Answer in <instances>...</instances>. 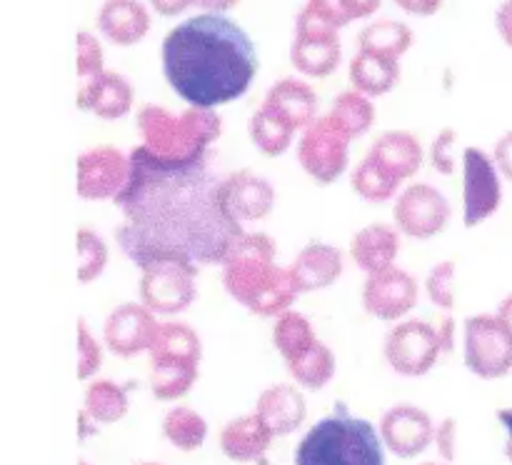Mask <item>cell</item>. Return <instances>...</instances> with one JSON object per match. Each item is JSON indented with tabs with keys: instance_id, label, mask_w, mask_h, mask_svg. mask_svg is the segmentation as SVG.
I'll return each instance as SVG.
<instances>
[{
	"instance_id": "obj_1",
	"label": "cell",
	"mask_w": 512,
	"mask_h": 465,
	"mask_svg": "<svg viewBox=\"0 0 512 465\" xmlns=\"http://www.w3.org/2000/svg\"><path fill=\"white\" fill-rule=\"evenodd\" d=\"M133 173L115 200L123 223L115 230L120 250L138 265L158 250L183 253L198 265H223L243 228L225 215L218 200L223 175L210 158L195 165H168L143 145L130 150Z\"/></svg>"
},
{
	"instance_id": "obj_2",
	"label": "cell",
	"mask_w": 512,
	"mask_h": 465,
	"mask_svg": "<svg viewBox=\"0 0 512 465\" xmlns=\"http://www.w3.org/2000/svg\"><path fill=\"white\" fill-rule=\"evenodd\" d=\"M160 65L185 103L218 108L248 93L260 63L243 25L225 13H198L165 33Z\"/></svg>"
},
{
	"instance_id": "obj_3",
	"label": "cell",
	"mask_w": 512,
	"mask_h": 465,
	"mask_svg": "<svg viewBox=\"0 0 512 465\" xmlns=\"http://www.w3.org/2000/svg\"><path fill=\"white\" fill-rule=\"evenodd\" d=\"M278 245L268 233L245 230L225 253L223 285L230 298L258 318H278L295 305L303 288L290 265H280Z\"/></svg>"
},
{
	"instance_id": "obj_4",
	"label": "cell",
	"mask_w": 512,
	"mask_h": 465,
	"mask_svg": "<svg viewBox=\"0 0 512 465\" xmlns=\"http://www.w3.org/2000/svg\"><path fill=\"white\" fill-rule=\"evenodd\" d=\"M140 145L168 165H195L210 158V148L223 135V118L215 108L188 105L183 113L158 103L140 105L135 113Z\"/></svg>"
},
{
	"instance_id": "obj_5",
	"label": "cell",
	"mask_w": 512,
	"mask_h": 465,
	"mask_svg": "<svg viewBox=\"0 0 512 465\" xmlns=\"http://www.w3.org/2000/svg\"><path fill=\"white\" fill-rule=\"evenodd\" d=\"M385 443L370 420L338 410L308 428L295 445V465H385Z\"/></svg>"
},
{
	"instance_id": "obj_6",
	"label": "cell",
	"mask_w": 512,
	"mask_h": 465,
	"mask_svg": "<svg viewBox=\"0 0 512 465\" xmlns=\"http://www.w3.org/2000/svg\"><path fill=\"white\" fill-rule=\"evenodd\" d=\"M138 270L140 303L148 305L155 315L173 318L185 313L198 298L200 265L188 255L158 250L140 260Z\"/></svg>"
},
{
	"instance_id": "obj_7",
	"label": "cell",
	"mask_w": 512,
	"mask_h": 465,
	"mask_svg": "<svg viewBox=\"0 0 512 465\" xmlns=\"http://www.w3.org/2000/svg\"><path fill=\"white\" fill-rule=\"evenodd\" d=\"M350 145L353 138L348 130L333 115L325 113L300 133L295 143V158L310 180L318 185H333L348 173Z\"/></svg>"
},
{
	"instance_id": "obj_8",
	"label": "cell",
	"mask_w": 512,
	"mask_h": 465,
	"mask_svg": "<svg viewBox=\"0 0 512 465\" xmlns=\"http://www.w3.org/2000/svg\"><path fill=\"white\" fill-rule=\"evenodd\" d=\"M465 365L480 380H500L512 370V338L495 313H478L463 323Z\"/></svg>"
},
{
	"instance_id": "obj_9",
	"label": "cell",
	"mask_w": 512,
	"mask_h": 465,
	"mask_svg": "<svg viewBox=\"0 0 512 465\" xmlns=\"http://www.w3.org/2000/svg\"><path fill=\"white\" fill-rule=\"evenodd\" d=\"M133 173L130 153L118 145H93L75 160V193L88 203H115Z\"/></svg>"
},
{
	"instance_id": "obj_10",
	"label": "cell",
	"mask_w": 512,
	"mask_h": 465,
	"mask_svg": "<svg viewBox=\"0 0 512 465\" xmlns=\"http://www.w3.org/2000/svg\"><path fill=\"white\" fill-rule=\"evenodd\" d=\"M385 360L403 378H423L443 355L438 328L428 320L405 318L393 323L383 343Z\"/></svg>"
},
{
	"instance_id": "obj_11",
	"label": "cell",
	"mask_w": 512,
	"mask_h": 465,
	"mask_svg": "<svg viewBox=\"0 0 512 465\" xmlns=\"http://www.w3.org/2000/svg\"><path fill=\"white\" fill-rule=\"evenodd\" d=\"M343 55L340 30L315 18L308 8H303L295 18L293 43H290V63L295 73L303 78L323 80L335 73Z\"/></svg>"
},
{
	"instance_id": "obj_12",
	"label": "cell",
	"mask_w": 512,
	"mask_h": 465,
	"mask_svg": "<svg viewBox=\"0 0 512 465\" xmlns=\"http://www.w3.org/2000/svg\"><path fill=\"white\" fill-rule=\"evenodd\" d=\"M453 205L440 188L430 183L405 185L393 200V223L400 235L413 240H433L445 233Z\"/></svg>"
},
{
	"instance_id": "obj_13",
	"label": "cell",
	"mask_w": 512,
	"mask_h": 465,
	"mask_svg": "<svg viewBox=\"0 0 512 465\" xmlns=\"http://www.w3.org/2000/svg\"><path fill=\"white\" fill-rule=\"evenodd\" d=\"M463 225L478 228L493 218L503 205V175L493 153L468 145L463 150Z\"/></svg>"
},
{
	"instance_id": "obj_14",
	"label": "cell",
	"mask_w": 512,
	"mask_h": 465,
	"mask_svg": "<svg viewBox=\"0 0 512 465\" xmlns=\"http://www.w3.org/2000/svg\"><path fill=\"white\" fill-rule=\"evenodd\" d=\"M218 200L225 215L238 228L248 230L250 225L270 218L275 203H278V193H275L273 183L263 175L253 173V170H233L220 180Z\"/></svg>"
},
{
	"instance_id": "obj_15",
	"label": "cell",
	"mask_w": 512,
	"mask_h": 465,
	"mask_svg": "<svg viewBox=\"0 0 512 465\" xmlns=\"http://www.w3.org/2000/svg\"><path fill=\"white\" fill-rule=\"evenodd\" d=\"M360 300L370 318L383 320V323H398V320L408 318V313H413L418 305L420 285L413 273L393 265V268L370 273L365 278Z\"/></svg>"
},
{
	"instance_id": "obj_16",
	"label": "cell",
	"mask_w": 512,
	"mask_h": 465,
	"mask_svg": "<svg viewBox=\"0 0 512 465\" xmlns=\"http://www.w3.org/2000/svg\"><path fill=\"white\" fill-rule=\"evenodd\" d=\"M158 328V315L148 305L140 300L120 303L105 318L103 343L118 358H138L140 353H150Z\"/></svg>"
},
{
	"instance_id": "obj_17",
	"label": "cell",
	"mask_w": 512,
	"mask_h": 465,
	"mask_svg": "<svg viewBox=\"0 0 512 465\" xmlns=\"http://www.w3.org/2000/svg\"><path fill=\"white\" fill-rule=\"evenodd\" d=\"M380 438L398 458H418L435 443V423L428 410L410 403H398L385 410L380 420Z\"/></svg>"
},
{
	"instance_id": "obj_18",
	"label": "cell",
	"mask_w": 512,
	"mask_h": 465,
	"mask_svg": "<svg viewBox=\"0 0 512 465\" xmlns=\"http://www.w3.org/2000/svg\"><path fill=\"white\" fill-rule=\"evenodd\" d=\"M135 90L130 80L118 70H105L90 83H80L75 90V105L90 110L103 120H120L133 110Z\"/></svg>"
},
{
	"instance_id": "obj_19",
	"label": "cell",
	"mask_w": 512,
	"mask_h": 465,
	"mask_svg": "<svg viewBox=\"0 0 512 465\" xmlns=\"http://www.w3.org/2000/svg\"><path fill=\"white\" fill-rule=\"evenodd\" d=\"M260 105L273 110L275 115H280L285 123L293 125L300 133L318 118V95L303 75H288V78L275 80L265 90V98Z\"/></svg>"
},
{
	"instance_id": "obj_20",
	"label": "cell",
	"mask_w": 512,
	"mask_h": 465,
	"mask_svg": "<svg viewBox=\"0 0 512 465\" xmlns=\"http://www.w3.org/2000/svg\"><path fill=\"white\" fill-rule=\"evenodd\" d=\"M398 253L400 230L395 228V223H383V220H375V223H368L360 230H355L348 245L350 260L365 275L393 268L395 260H398Z\"/></svg>"
},
{
	"instance_id": "obj_21",
	"label": "cell",
	"mask_w": 512,
	"mask_h": 465,
	"mask_svg": "<svg viewBox=\"0 0 512 465\" xmlns=\"http://www.w3.org/2000/svg\"><path fill=\"white\" fill-rule=\"evenodd\" d=\"M288 265L293 268L303 293H313V290L330 288V285L343 278L345 253L333 243L310 240L308 245L298 250V255Z\"/></svg>"
},
{
	"instance_id": "obj_22",
	"label": "cell",
	"mask_w": 512,
	"mask_h": 465,
	"mask_svg": "<svg viewBox=\"0 0 512 465\" xmlns=\"http://www.w3.org/2000/svg\"><path fill=\"white\" fill-rule=\"evenodd\" d=\"M273 438V430L253 410V413L228 420L220 430L218 445L220 453L233 463H255L268 453Z\"/></svg>"
},
{
	"instance_id": "obj_23",
	"label": "cell",
	"mask_w": 512,
	"mask_h": 465,
	"mask_svg": "<svg viewBox=\"0 0 512 465\" xmlns=\"http://www.w3.org/2000/svg\"><path fill=\"white\" fill-rule=\"evenodd\" d=\"M98 33L113 45H135L148 35L150 13L140 0H103L95 15Z\"/></svg>"
},
{
	"instance_id": "obj_24",
	"label": "cell",
	"mask_w": 512,
	"mask_h": 465,
	"mask_svg": "<svg viewBox=\"0 0 512 465\" xmlns=\"http://www.w3.org/2000/svg\"><path fill=\"white\" fill-rule=\"evenodd\" d=\"M255 413L268 423V428L278 438V435L295 433L305 423L308 403H305V395L300 393L298 385L275 383L258 395Z\"/></svg>"
},
{
	"instance_id": "obj_25",
	"label": "cell",
	"mask_w": 512,
	"mask_h": 465,
	"mask_svg": "<svg viewBox=\"0 0 512 465\" xmlns=\"http://www.w3.org/2000/svg\"><path fill=\"white\" fill-rule=\"evenodd\" d=\"M368 155H373L390 173H395L403 183H408L410 178L420 173L428 153H425L418 135H413L410 130H385L373 140Z\"/></svg>"
},
{
	"instance_id": "obj_26",
	"label": "cell",
	"mask_w": 512,
	"mask_h": 465,
	"mask_svg": "<svg viewBox=\"0 0 512 465\" xmlns=\"http://www.w3.org/2000/svg\"><path fill=\"white\" fill-rule=\"evenodd\" d=\"M200 375V360L190 358H175V355H150V390H153L155 400H170L183 398L190 393Z\"/></svg>"
},
{
	"instance_id": "obj_27",
	"label": "cell",
	"mask_w": 512,
	"mask_h": 465,
	"mask_svg": "<svg viewBox=\"0 0 512 465\" xmlns=\"http://www.w3.org/2000/svg\"><path fill=\"white\" fill-rule=\"evenodd\" d=\"M348 78L350 88H355L358 93L368 95V98H383L385 93H390L398 85L400 60L358 50L350 60Z\"/></svg>"
},
{
	"instance_id": "obj_28",
	"label": "cell",
	"mask_w": 512,
	"mask_h": 465,
	"mask_svg": "<svg viewBox=\"0 0 512 465\" xmlns=\"http://www.w3.org/2000/svg\"><path fill=\"white\" fill-rule=\"evenodd\" d=\"M350 188L365 203H390L398 198L400 190L405 188L403 180L390 173L383 163L365 153V158L350 170Z\"/></svg>"
},
{
	"instance_id": "obj_29",
	"label": "cell",
	"mask_w": 512,
	"mask_h": 465,
	"mask_svg": "<svg viewBox=\"0 0 512 465\" xmlns=\"http://www.w3.org/2000/svg\"><path fill=\"white\" fill-rule=\"evenodd\" d=\"M413 45V28L398 18H378L358 33V50L400 60Z\"/></svg>"
},
{
	"instance_id": "obj_30",
	"label": "cell",
	"mask_w": 512,
	"mask_h": 465,
	"mask_svg": "<svg viewBox=\"0 0 512 465\" xmlns=\"http://www.w3.org/2000/svg\"><path fill=\"white\" fill-rule=\"evenodd\" d=\"M248 133L250 143H253V148L260 155H265V158H280V155H285L293 148L298 130L285 123L273 110H268L265 105H258V110L250 115Z\"/></svg>"
},
{
	"instance_id": "obj_31",
	"label": "cell",
	"mask_w": 512,
	"mask_h": 465,
	"mask_svg": "<svg viewBox=\"0 0 512 465\" xmlns=\"http://www.w3.org/2000/svg\"><path fill=\"white\" fill-rule=\"evenodd\" d=\"M270 338H273V348L278 350L285 365L298 360L300 355H305L318 343L313 323L293 308L285 310L278 318H273V333H270Z\"/></svg>"
},
{
	"instance_id": "obj_32",
	"label": "cell",
	"mask_w": 512,
	"mask_h": 465,
	"mask_svg": "<svg viewBox=\"0 0 512 465\" xmlns=\"http://www.w3.org/2000/svg\"><path fill=\"white\" fill-rule=\"evenodd\" d=\"M130 400L123 385L108 378H95L85 390V413L93 418V423L113 425L128 415Z\"/></svg>"
},
{
	"instance_id": "obj_33",
	"label": "cell",
	"mask_w": 512,
	"mask_h": 465,
	"mask_svg": "<svg viewBox=\"0 0 512 465\" xmlns=\"http://www.w3.org/2000/svg\"><path fill=\"white\" fill-rule=\"evenodd\" d=\"M163 435L173 448L193 453L208 438V420L198 413V410L188 408V405H178L170 408L163 418Z\"/></svg>"
},
{
	"instance_id": "obj_34",
	"label": "cell",
	"mask_w": 512,
	"mask_h": 465,
	"mask_svg": "<svg viewBox=\"0 0 512 465\" xmlns=\"http://www.w3.org/2000/svg\"><path fill=\"white\" fill-rule=\"evenodd\" d=\"M335 368H338V360L335 353L330 350L328 343L318 340L313 348L305 355H300L298 360L288 363L290 375H293L295 383L305 390H320L335 378Z\"/></svg>"
},
{
	"instance_id": "obj_35",
	"label": "cell",
	"mask_w": 512,
	"mask_h": 465,
	"mask_svg": "<svg viewBox=\"0 0 512 465\" xmlns=\"http://www.w3.org/2000/svg\"><path fill=\"white\" fill-rule=\"evenodd\" d=\"M328 113L333 115V118L338 120L345 130H348L350 138L353 140L363 138L365 133H370V128H373V123H375L373 98L358 93L355 88H348V90H343V93L335 95L333 103H330Z\"/></svg>"
},
{
	"instance_id": "obj_36",
	"label": "cell",
	"mask_w": 512,
	"mask_h": 465,
	"mask_svg": "<svg viewBox=\"0 0 512 465\" xmlns=\"http://www.w3.org/2000/svg\"><path fill=\"white\" fill-rule=\"evenodd\" d=\"M148 355H180V358L203 360V340L193 325L183 320H165L160 323Z\"/></svg>"
},
{
	"instance_id": "obj_37",
	"label": "cell",
	"mask_w": 512,
	"mask_h": 465,
	"mask_svg": "<svg viewBox=\"0 0 512 465\" xmlns=\"http://www.w3.org/2000/svg\"><path fill=\"white\" fill-rule=\"evenodd\" d=\"M75 248H78V283L90 285L105 273L110 260V248L100 233L93 228H78L75 235Z\"/></svg>"
},
{
	"instance_id": "obj_38",
	"label": "cell",
	"mask_w": 512,
	"mask_h": 465,
	"mask_svg": "<svg viewBox=\"0 0 512 465\" xmlns=\"http://www.w3.org/2000/svg\"><path fill=\"white\" fill-rule=\"evenodd\" d=\"M455 283H458L455 260H440L425 275V295L435 308L450 313L455 308Z\"/></svg>"
},
{
	"instance_id": "obj_39",
	"label": "cell",
	"mask_w": 512,
	"mask_h": 465,
	"mask_svg": "<svg viewBox=\"0 0 512 465\" xmlns=\"http://www.w3.org/2000/svg\"><path fill=\"white\" fill-rule=\"evenodd\" d=\"M75 70H78V85L90 83L108 70L103 45L90 30H78L75 35Z\"/></svg>"
},
{
	"instance_id": "obj_40",
	"label": "cell",
	"mask_w": 512,
	"mask_h": 465,
	"mask_svg": "<svg viewBox=\"0 0 512 465\" xmlns=\"http://www.w3.org/2000/svg\"><path fill=\"white\" fill-rule=\"evenodd\" d=\"M103 365V345L83 318L78 320V380L93 378Z\"/></svg>"
},
{
	"instance_id": "obj_41",
	"label": "cell",
	"mask_w": 512,
	"mask_h": 465,
	"mask_svg": "<svg viewBox=\"0 0 512 465\" xmlns=\"http://www.w3.org/2000/svg\"><path fill=\"white\" fill-rule=\"evenodd\" d=\"M303 8H308L315 18L325 20L333 28H345L355 20L353 8H350L348 0H305Z\"/></svg>"
},
{
	"instance_id": "obj_42",
	"label": "cell",
	"mask_w": 512,
	"mask_h": 465,
	"mask_svg": "<svg viewBox=\"0 0 512 465\" xmlns=\"http://www.w3.org/2000/svg\"><path fill=\"white\" fill-rule=\"evenodd\" d=\"M455 148V130L443 128L438 135H435L433 145H430V163L438 173L453 175L455 168H458V155L453 153Z\"/></svg>"
},
{
	"instance_id": "obj_43",
	"label": "cell",
	"mask_w": 512,
	"mask_h": 465,
	"mask_svg": "<svg viewBox=\"0 0 512 465\" xmlns=\"http://www.w3.org/2000/svg\"><path fill=\"white\" fill-rule=\"evenodd\" d=\"M435 448L445 463H453L458 453V420L445 418L440 425H435Z\"/></svg>"
},
{
	"instance_id": "obj_44",
	"label": "cell",
	"mask_w": 512,
	"mask_h": 465,
	"mask_svg": "<svg viewBox=\"0 0 512 465\" xmlns=\"http://www.w3.org/2000/svg\"><path fill=\"white\" fill-rule=\"evenodd\" d=\"M493 158L495 165H498L500 175L512 183V130L500 135L493 145Z\"/></svg>"
},
{
	"instance_id": "obj_45",
	"label": "cell",
	"mask_w": 512,
	"mask_h": 465,
	"mask_svg": "<svg viewBox=\"0 0 512 465\" xmlns=\"http://www.w3.org/2000/svg\"><path fill=\"white\" fill-rule=\"evenodd\" d=\"M400 10L410 15H418V18H430V15L440 13V8L445 5V0H393Z\"/></svg>"
},
{
	"instance_id": "obj_46",
	"label": "cell",
	"mask_w": 512,
	"mask_h": 465,
	"mask_svg": "<svg viewBox=\"0 0 512 465\" xmlns=\"http://www.w3.org/2000/svg\"><path fill=\"white\" fill-rule=\"evenodd\" d=\"M495 30L503 38V43L512 48V0H503L495 10Z\"/></svg>"
},
{
	"instance_id": "obj_47",
	"label": "cell",
	"mask_w": 512,
	"mask_h": 465,
	"mask_svg": "<svg viewBox=\"0 0 512 465\" xmlns=\"http://www.w3.org/2000/svg\"><path fill=\"white\" fill-rule=\"evenodd\" d=\"M148 3L163 18H175V15L185 13L190 5H195V0H148Z\"/></svg>"
},
{
	"instance_id": "obj_48",
	"label": "cell",
	"mask_w": 512,
	"mask_h": 465,
	"mask_svg": "<svg viewBox=\"0 0 512 465\" xmlns=\"http://www.w3.org/2000/svg\"><path fill=\"white\" fill-rule=\"evenodd\" d=\"M438 328V335H440V345H443V355L453 353L455 350V318L453 315H445L443 320H440V325H435Z\"/></svg>"
},
{
	"instance_id": "obj_49",
	"label": "cell",
	"mask_w": 512,
	"mask_h": 465,
	"mask_svg": "<svg viewBox=\"0 0 512 465\" xmlns=\"http://www.w3.org/2000/svg\"><path fill=\"white\" fill-rule=\"evenodd\" d=\"M238 3L240 0H195V5H198L203 13H225V15H228V10H233Z\"/></svg>"
},
{
	"instance_id": "obj_50",
	"label": "cell",
	"mask_w": 512,
	"mask_h": 465,
	"mask_svg": "<svg viewBox=\"0 0 512 465\" xmlns=\"http://www.w3.org/2000/svg\"><path fill=\"white\" fill-rule=\"evenodd\" d=\"M348 3H350V8H353L355 20H360V18H370L373 13H378V8L383 0H348Z\"/></svg>"
},
{
	"instance_id": "obj_51",
	"label": "cell",
	"mask_w": 512,
	"mask_h": 465,
	"mask_svg": "<svg viewBox=\"0 0 512 465\" xmlns=\"http://www.w3.org/2000/svg\"><path fill=\"white\" fill-rule=\"evenodd\" d=\"M495 315H498V320L503 323V328L508 330L512 338V293H508L503 300H500L498 308H495Z\"/></svg>"
},
{
	"instance_id": "obj_52",
	"label": "cell",
	"mask_w": 512,
	"mask_h": 465,
	"mask_svg": "<svg viewBox=\"0 0 512 465\" xmlns=\"http://www.w3.org/2000/svg\"><path fill=\"white\" fill-rule=\"evenodd\" d=\"M498 420L505 428V435H508V440H505V455H508V460L512 463V408L498 410Z\"/></svg>"
},
{
	"instance_id": "obj_53",
	"label": "cell",
	"mask_w": 512,
	"mask_h": 465,
	"mask_svg": "<svg viewBox=\"0 0 512 465\" xmlns=\"http://www.w3.org/2000/svg\"><path fill=\"white\" fill-rule=\"evenodd\" d=\"M420 465H443V463H420Z\"/></svg>"
},
{
	"instance_id": "obj_54",
	"label": "cell",
	"mask_w": 512,
	"mask_h": 465,
	"mask_svg": "<svg viewBox=\"0 0 512 465\" xmlns=\"http://www.w3.org/2000/svg\"><path fill=\"white\" fill-rule=\"evenodd\" d=\"M78 465H90V463H85V460H78Z\"/></svg>"
},
{
	"instance_id": "obj_55",
	"label": "cell",
	"mask_w": 512,
	"mask_h": 465,
	"mask_svg": "<svg viewBox=\"0 0 512 465\" xmlns=\"http://www.w3.org/2000/svg\"><path fill=\"white\" fill-rule=\"evenodd\" d=\"M143 465H160V463H143Z\"/></svg>"
}]
</instances>
